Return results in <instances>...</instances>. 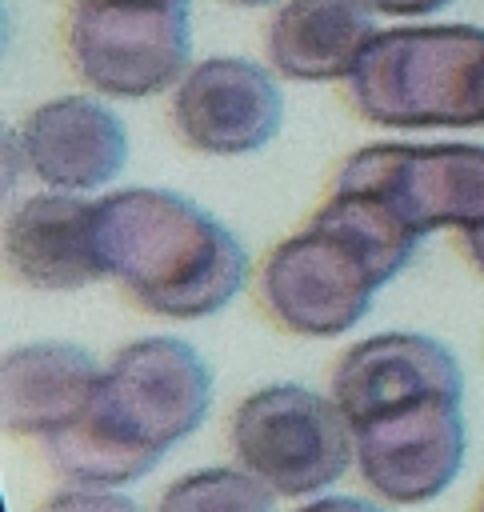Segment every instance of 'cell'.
I'll return each instance as SVG.
<instances>
[{
  "label": "cell",
  "mask_w": 484,
  "mask_h": 512,
  "mask_svg": "<svg viewBox=\"0 0 484 512\" xmlns=\"http://www.w3.org/2000/svg\"><path fill=\"white\" fill-rule=\"evenodd\" d=\"M212 392V368L188 340L140 336L104 364L84 416L40 448L64 484L128 488L208 420Z\"/></svg>",
  "instance_id": "6da1fadb"
},
{
  "label": "cell",
  "mask_w": 484,
  "mask_h": 512,
  "mask_svg": "<svg viewBox=\"0 0 484 512\" xmlns=\"http://www.w3.org/2000/svg\"><path fill=\"white\" fill-rule=\"evenodd\" d=\"M420 236H412L380 200L328 188L304 228L268 248L256 272L264 316L304 340L352 332L376 292L404 272Z\"/></svg>",
  "instance_id": "7a4b0ae2"
},
{
  "label": "cell",
  "mask_w": 484,
  "mask_h": 512,
  "mask_svg": "<svg viewBox=\"0 0 484 512\" xmlns=\"http://www.w3.org/2000/svg\"><path fill=\"white\" fill-rule=\"evenodd\" d=\"M96 252L104 280L160 316L204 320L248 284L240 236L172 188H120L96 200Z\"/></svg>",
  "instance_id": "3957f363"
},
{
  "label": "cell",
  "mask_w": 484,
  "mask_h": 512,
  "mask_svg": "<svg viewBox=\"0 0 484 512\" xmlns=\"http://www.w3.org/2000/svg\"><path fill=\"white\" fill-rule=\"evenodd\" d=\"M484 60L480 24H396L380 28L356 60L348 104L376 128H476V68Z\"/></svg>",
  "instance_id": "277c9868"
},
{
  "label": "cell",
  "mask_w": 484,
  "mask_h": 512,
  "mask_svg": "<svg viewBox=\"0 0 484 512\" xmlns=\"http://www.w3.org/2000/svg\"><path fill=\"white\" fill-rule=\"evenodd\" d=\"M228 448L280 500L324 496L356 468V436L332 392L288 380L240 396L228 416Z\"/></svg>",
  "instance_id": "5b68a950"
},
{
  "label": "cell",
  "mask_w": 484,
  "mask_h": 512,
  "mask_svg": "<svg viewBox=\"0 0 484 512\" xmlns=\"http://www.w3.org/2000/svg\"><path fill=\"white\" fill-rule=\"evenodd\" d=\"M68 56L96 96L148 100L172 92L192 68V4L72 0Z\"/></svg>",
  "instance_id": "8992f818"
},
{
  "label": "cell",
  "mask_w": 484,
  "mask_h": 512,
  "mask_svg": "<svg viewBox=\"0 0 484 512\" xmlns=\"http://www.w3.org/2000/svg\"><path fill=\"white\" fill-rule=\"evenodd\" d=\"M332 188L380 200L412 236L484 224V144H364L332 176Z\"/></svg>",
  "instance_id": "52a82bcc"
},
{
  "label": "cell",
  "mask_w": 484,
  "mask_h": 512,
  "mask_svg": "<svg viewBox=\"0 0 484 512\" xmlns=\"http://www.w3.org/2000/svg\"><path fill=\"white\" fill-rule=\"evenodd\" d=\"M356 476L388 508H420L444 496L468 456L460 396H432L352 428Z\"/></svg>",
  "instance_id": "ba28073f"
},
{
  "label": "cell",
  "mask_w": 484,
  "mask_h": 512,
  "mask_svg": "<svg viewBox=\"0 0 484 512\" xmlns=\"http://www.w3.org/2000/svg\"><path fill=\"white\" fill-rule=\"evenodd\" d=\"M284 96L272 68L244 56H204L172 88V128L204 156H248L276 140Z\"/></svg>",
  "instance_id": "9c48e42d"
},
{
  "label": "cell",
  "mask_w": 484,
  "mask_h": 512,
  "mask_svg": "<svg viewBox=\"0 0 484 512\" xmlns=\"http://www.w3.org/2000/svg\"><path fill=\"white\" fill-rule=\"evenodd\" d=\"M328 392L340 404L344 420L360 428L372 416L432 396L464 400V368L456 352L428 332H376L336 356Z\"/></svg>",
  "instance_id": "30bf717a"
},
{
  "label": "cell",
  "mask_w": 484,
  "mask_h": 512,
  "mask_svg": "<svg viewBox=\"0 0 484 512\" xmlns=\"http://www.w3.org/2000/svg\"><path fill=\"white\" fill-rule=\"evenodd\" d=\"M16 160L52 192H96L124 172V120L96 96H52L8 136Z\"/></svg>",
  "instance_id": "8fae6325"
},
{
  "label": "cell",
  "mask_w": 484,
  "mask_h": 512,
  "mask_svg": "<svg viewBox=\"0 0 484 512\" xmlns=\"http://www.w3.org/2000/svg\"><path fill=\"white\" fill-rule=\"evenodd\" d=\"M8 272L40 292H76L104 280L96 252V200L84 192H36L8 212Z\"/></svg>",
  "instance_id": "7c38bea8"
},
{
  "label": "cell",
  "mask_w": 484,
  "mask_h": 512,
  "mask_svg": "<svg viewBox=\"0 0 484 512\" xmlns=\"http://www.w3.org/2000/svg\"><path fill=\"white\" fill-rule=\"evenodd\" d=\"M100 372L104 364L68 340H32L8 348L0 368L4 428L24 440H52L84 416Z\"/></svg>",
  "instance_id": "4fadbf2b"
},
{
  "label": "cell",
  "mask_w": 484,
  "mask_h": 512,
  "mask_svg": "<svg viewBox=\"0 0 484 512\" xmlns=\"http://www.w3.org/2000/svg\"><path fill=\"white\" fill-rule=\"evenodd\" d=\"M368 0H280L268 20V64L284 80L328 84L348 80L376 36Z\"/></svg>",
  "instance_id": "5bb4252c"
},
{
  "label": "cell",
  "mask_w": 484,
  "mask_h": 512,
  "mask_svg": "<svg viewBox=\"0 0 484 512\" xmlns=\"http://www.w3.org/2000/svg\"><path fill=\"white\" fill-rule=\"evenodd\" d=\"M276 500L240 464H208L168 480L152 512H276Z\"/></svg>",
  "instance_id": "9a60e30c"
},
{
  "label": "cell",
  "mask_w": 484,
  "mask_h": 512,
  "mask_svg": "<svg viewBox=\"0 0 484 512\" xmlns=\"http://www.w3.org/2000/svg\"><path fill=\"white\" fill-rule=\"evenodd\" d=\"M36 512H144L136 496L124 488H92V484H64L56 488Z\"/></svg>",
  "instance_id": "2e32d148"
},
{
  "label": "cell",
  "mask_w": 484,
  "mask_h": 512,
  "mask_svg": "<svg viewBox=\"0 0 484 512\" xmlns=\"http://www.w3.org/2000/svg\"><path fill=\"white\" fill-rule=\"evenodd\" d=\"M292 512H388L376 496H356V492H324L312 500H300Z\"/></svg>",
  "instance_id": "e0dca14e"
},
{
  "label": "cell",
  "mask_w": 484,
  "mask_h": 512,
  "mask_svg": "<svg viewBox=\"0 0 484 512\" xmlns=\"http://www.w3.org/2000/svg\"><path fill=\"white\" fill-rule=\"evenodd\" d=\"M368 4L380 16H432V12L448 8L452 0H368Z\"/></svg>",
  "instance_id": "ac0fdd59"
},
{
  "label": "cell",
  "mask_w": 484,
  "mask_h": 512,
  "mask_svg": "<svg viewBox=\"0 0 484 512\" xmlns=\"http://www.w3.org/2000/svg\"><path fill=\"white\" fill-rule=\"evenodd\" d=\"M460 248H464V256H468V264L484 276V224H480V228L460 232Z\"/></svg>",
  "instance_id": "d6986e66"
},
{
  "label": "cell",
  "mask_w": 484,
  "mask_h": 512,
  "mask_svg": "<svg viewBox=\"0 0 484 512\" xmlns=\"http://www.w3.org/2000/svg\"><path fill=\"white\" fill-rule=\"evenodd\" d=\"M472 100H476V120L484 124V60L476 68V84H472Z\"/></svg>",
  "instance_id": "ffe728a7"
},
{
  "label": "cell",
  "mask_w": 484,
  "mask_h": 512,
  "mask_svg": "<svg viewBox=\"0 0 484 512\" xmlns=\"http://www.w3.org/2000/svg\"><path fill=\"white\" fill-rule=\"evenodd\" d=\"M224 4H236V8H260V4H276V0H224Z\"/></svg>",
  "instance_id": "44dd1931"
},
{
  "label": "cell",
  "mask_w": 484,
  "mask_h": 512,
  "mask_svg": "<svg viewBox=\"0 0 484 512\" xmlns=\"http://www.w3.org/2000/svg\"><path fill=\"white\" fill-rule=\"evenodd\" d=\"M476 512H484V488H480V500H476Z\"/></svg>",
  "instance_id": "7402d4cb"
},
{
  "label": "cell",
  "mask_w": 484,
  "mask_h": 512,
  "mask_svg": "<svg viewBox=\"0 0 484 512\" xmlns=\"http://www.w3.org/2000/svg\"><path fill=\"white\" fill-rule=\"evenodd\" d=\"M184 4H192V0H184Z\"/></svg>",
  "instance_id": "603a6c76"
}]
</instances>
